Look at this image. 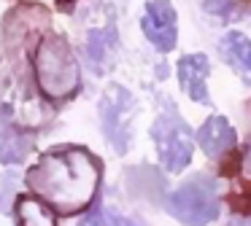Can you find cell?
<instances>
[{
  "label": "cell",
  "mask_w": 251,
  "mask_h": 226,
  "mask_svg": "<svg viewBox=\"0 0 251 226\" xmlns=\"http://www.w3.org/2000/svg\"><path fill=\"white\" fill-rule=\"evenodd\" d=\"M165 210L184 226L211 224L219 218V181L197 172L165 199Z\"/></svg>",
  "instance_id": "cell-3"
},
{
  "label": "cell",
  "mask_w": 251,
  "mask_h": 226,
  "mask_svg": "<svg viewBox=\"0 0 251 226\" xmlns=\"http://www.w3.org/2000/svg\"><path fill=\"white\" fill-rule=\"evenodd\" d=\"M229 204H232V210L235 213H251V183L249 181H243L238 186V191H232L229 194Z\"/></svg>",
  "instance_id": "cell-13"
},
{
  "label": "cell",
  "mask_w": 251,
  "mask_h": 226,
  "mask_svg": "<svg viewBox=\"0 0 251 226\" xmlns=\"http://www.w3.org/2000/svg\"><path fill=\"white\" fill-rule=\"evenodd\" d=\"M151 137L157 145L159 161L168 172H181L192 161L195 135L173 102H165V108L159 111L157 121L151 124Z\"/></svg>",
  "instance_id": "cell-4"
},
{
  "label": "cell",
  "mask_w": 251,
  "mask_h": 226,
  "mask_svg": "<svg viewBox=\"0 0 251 226\" xmlns=\"http://www.w3.org/2000/svg\"><path fill=\"white\" fill-rule=\"evenodd\" d=\"M219 54H222V59L240 78L249 81V75H251V41L243 32H227L219 41Z\"/></svg>",
  "instance_id": "cell-11"
},
{
  "label": "cell",
  "mask_w": 251,
  "mask_h": 226,
  "mask_svg": "<svg viewBox=\"0 0 251 226\" xmlns=\"http://www.w3.org/2000/svg\"><path fill=\"white\" fill-rule=\"evenodd\" d=\"M33 151V137L25 135L19 127L3 121L0 116V161L3 164H22Z\"/></svg>",
  "instance_id": "cell-10"
},
{
  "label": "cell",
  "mask_w": 251,
  "mask_h": 226,
  "mask_svg": "<svg viewBox=\"0 0 251 226\" xmlns=\"http://www.w3.org/2000/svg\"><path fill=\"white\" fill-rule=\"evenodd\" d=\"M57 3H60V5H68V3H71V0H57Z\"/></svg>",
  "instance_id": "cell-17"
},
{
  "label": "cell",
  "mask_w": 251,
  "mask_h": 226,
  "mask_svg": "<svg viewBox=\"0 0 251 226\" xmlns=\"http://www.w3.org/2000/svg\"><path fill=\"white\" fill-rule=\"evenodd\" d=\"M78 226H108V215H105V210L98 204V199H95V207L89 210L87 218H84Z\"/></svg>",
  "instance_id": "cell-15"
},
{
  "label": "cell",
  "mask_w": 251,
  "mask_h": 226,
  "mask_svg": "<svg viewBox=\"0 0 251 226\" xmlns=\"http://www.w3.org/2000/svg\"><path fill=\"white\" fill-rule=\"evenodd\" d=\"M195 140L200 143L202 154L208 159H224L227 154H232L238 145V132L224 116H211L200 129H197Z\"/></svg>",
  "instance_id": "cell-7"
},
{
  "label": "cell",
  "mask_w": 251,
  "mask_h": 226,
  "mask_svg": "<svg viewBox=\"0 0 251 226\" xmlns=\"http://www.w3.org/2000/svg\"><path fill=\"white\" fill-rule=\"evenodd\" d=\"M108 215V226H135L130 218H125V215H116V213H105Z\"/></svg>",
  "instance_id": "cell-16"
},
{
  "label": "cell",
  "mask_w": 251,
  "mask_h": 226,
  "mask_svg": "<svg viewBox=\"0 0 251 226\" xmlns=\"http://www.w3.org/2000/svg\"><path fill=\"white\" fill-rule=\"evenodd\" d=\"M238 8L240 5L235 0H205V11L211 16H219V19H232Z\"/></svg>",
  "instance_id": "cell-14"
},
{
  "label": "cell",
  "mask_w": 251,
  "mask_h": 226,
  "mask_svg": "<svg viewBox=\"0 0 251 226\" xmlns=\"http://www.w3.org/2000/svg\"><path fill=\"white\" fill-rule=\"evenodd\" d=\"M135 111H138L135 97L122 84H111L100 97V127H103V135L108 137L111 148L119 156H125L130 151Z\"/></svg>",
  "instance_id": "cell-5"
},
{
  "label": "cell",
  "mask_w": 251,
  "mask_h": 226,
  "mask_svg": "<svg viewBox=\"0 0 251 226\" xmlns=\"http://www.w3.org/2000/svg\"><path fill=\"white\" fill-rule=\"evenodd\" d=\"M33 78L46 100L65 102L81 89V70L65 35L46 32L33 51Z\"/></svg>",
  "instance_id": "cell-2"
},
{
  "label": "cell",
  "mask_w": 251,
  "mask_h": 226,
  "mask_svg": "<svg viewBox=\"0 0 251 226\" xmlns=\"http://www.w3.org/2000/svg\"><path fill=\"white\" fill-rule=\"evenodd\" d=\"M208 73H211V59L205 54L195 51L178 59V84L186 94L200 105H211L208 97Z\"/></svg>",
  "instance_id": "cell-8"
},
{
  "label": "cell",
  "mask_w": 251,
  "mask_h": 226,
  "mask_svg": "<svg viewBox=\"0 0 251 226\" xmlns=\"http://www.w3.org/2000/svg\"><path fill=\"white\" fill-rule=\"evenodd\" d=\"M25 181L41 202L54 210V215H73L98 199L103 161L84 145H57L41 154Z\"/></svg>",
  "instance_id": "cell-1"
},
{
  "label": "cell",
  "mask_w": 251,
  "mask_h": 226,
  "mask_svg": "<svg viewBox=\"0 0 251 226\" xmlns=\"http://www.w3.org/2000/svg\"><path fill=\"white\" fill-rule=\"evenodd\" d=\"M141 30L154 48H159L162 54L173 51L178 43V19H176L173 3L170 0H149L141 16Z\"/></svg>",
  "instance_id": "cell-6"
},
{
  "label": "cell",
  "mask_w": 251,
  "mask_h": 226,
  "mask_svg": "<svg viewBox=\"0 0 251 226\" xmlns=\"http://www.w3.org/2000/svg\"><path fill=\"white\" fill-rule=\"evenodd\" d=\"M14 221L17 226H57V215L46 202H41L38 197L22 194L14 202Z\"/></svg>",
  "instance_id": "cell-12"
},
{
  "label": "cell",
  "mask_w": 251,
  "mask_h": 226,
  "mask_svg": "<svg viewBox=\"0 0 251 226\" xmlns=\"http://www.w3.org/2000/svg\"><path fill=\"white\" fill-rule=\"evenodd\" d=\"M116 43H119V38H116L114 22H111L108 27H103V30H89L87 59H89V65H92V70H98V73H105V70H108V65L114 62Z\"/></svg>",
  "instance_id": "cell-9"
}]
</instances>
